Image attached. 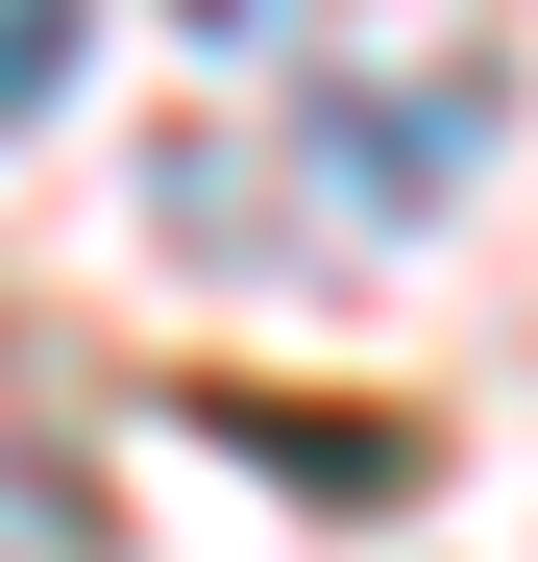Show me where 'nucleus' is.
Instances as JSON below:
<instances>
[{
    "label": "nucleus",
    "mask_w": 538,
    "mask_h": 562,
    "mask_svg": "<svg viewBox=\"0 0 538 562\" xmlns=\"http://www.w3.org/2000/svg\"><path fill=\"white\" fill-rule=\"evenodd\" d=\"M294 49V123L343 147V221H440L490 171V49H466V0L440 25H294V0H221V49Z\"/></svg>",
    "instance_id": "nucleus-1"
},
{
    "label": "nucleus",
    "mask_w": 538,
    "mask_h": 562,
    "mask_svg": "<svg viewBox=\"0 0 538 562\" xmlns=\"http://www.w3.org/2000/svg\"><path fill=\"white\" fill-rule=\"evenodd\" d=\"M74 25H99V0H0V123H25L49 74H74Z\"/></svg>",
    "instance_id": "nucleus-2"
},
{
    "label": "nucleus",
    "mask_w": 538,
    "mask_h": 562,
    "mask_svg": "<svg viewBox=\"0 0 538 562\" xmlns=\"http://www.w3.org/2000/svg\"><path fill=\"white\" fill-rule=\"evenodd\" d=\"M0 562H74V490H49L25 440H0Z\"/></svg>",
    "instance_id": "nucleus-3"
}]
</instances>
